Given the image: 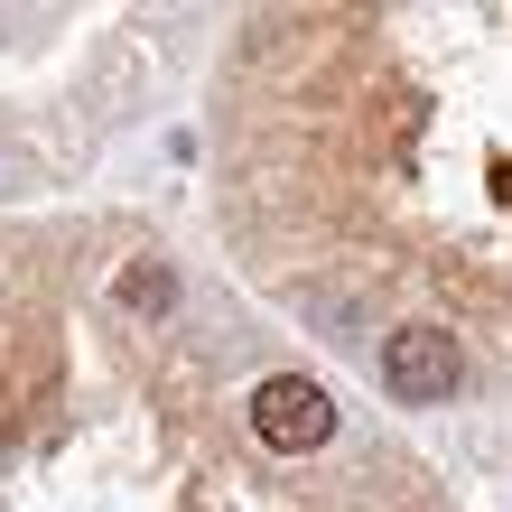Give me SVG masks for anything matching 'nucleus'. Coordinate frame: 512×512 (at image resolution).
<instances>
[{
  "instance_id": "1",
  "label": "nucleus",
  "mask_w": 512,
  "mask_h": 512,
  "mask_svg": "<svg viewBox=\"0 0 512 512\" xmlns=\"http://www.w3.org/2000/svg\"><path fill=\"white\" fill-rule=\"evenodd\" d=\"M457 382H466V345L447 326H391L382 336V391L391 401L438 410V401H457Z\"/></svg>"
},
{
  "instance_id": "2",
  "label": "nucleus",
  "mask_w": 512,
  "mask_h": 512,
  "mask_svg": "<svg viewBox=\"0 0 512 512\" xmlns=\"http://www.w3.org/2000/svg\"><path fill=\"white\" fill-rule=\"evenodd\" d=\"M252 438L280 447V457L326 447V438H336V401H326V382H317V373H270V382L252 391Z\"/></svg>"
},
{
  "instance_id": "3",
  "label": "nucleus",
  "mask_w": 512,
  "mask_h": 512,
  "mask_svg": "<svg viewBox=\"0 0 512 512\" xmlns=\"http://www.w3.org/2000/svg\"><path fill=\"white\" fill-rule=\"evenodd\" d=\"M122 308H140V317H159V308H177V280L159 261H131L122 270Z\"/></svg>"
}]
</instances>
